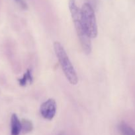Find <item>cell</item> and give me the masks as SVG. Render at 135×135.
I'll return each mask as SVG.
<instances>
[{"mask_svg":"<svg viewBox=\"0 0 135 135\" xmlns=\"http://www.w3.org/2000/svg\"><path fill=\"white\" fill-rule=\"evenodd\" d=\"M40 112L41 115L45 119H52L56 112V103L55 100L50 98L42 103L40 108Z\"/></svg>","mask_w":135,"mask_h":135,"instance_id":"obj_4","label":"cell"},{"mask_svg":"<svg viewBox=\"0 0 135 135\" xmlns=\"http://www.w3.org/2000/svg\"><path fill=\"white\" fill-rule=\"evenodd\" d=\"M21 132V121L16 114H13L11 117V135H19Z\"/></svg>","mask_w":135,"mask_h":135,"instance_id":"obj_5","label":"cell"},{"mask_svg":"<svg viewBox=\"0 0 135 135\" xmlns=\"http://www.w3.org/2000/svg\"><path fill=\"white\" fill-rule=\"evenodd\" d=\"M54 49L56 55L58 59L62 69L69 83L71 84H76L78 82V78L76 72L71 64L66 51L60 43L56 42L54 44Z\"/></svg>","mask_w":135,"mask_h":135,"instance_id":"obj_2","label":"cell"},{"mask_svg":"<svg viewBox=\"0 0 135 135\" xmlns=\"http://www.w3.org/2000/svg\"><path fill=\"white\" fill-rule=\"evenodd\" d=\"M68 6L82 49L86 54H90L91 51V38L85 31L82 21L81 9H79L75 0H69Z\"/></svg>","mask_w":135,"mask_h":135,"instance_id":"obj_1","label":"cell"},{"mask_svg":"<svg viewBox=\"0 0 135 135\" xmlns=\"http://www.w3.org/2000/svg\"><path fill=\"white\" fill-rule=\"evenodd\" d=\"M119 130L122 135H135L134 129L124 121H122L119 125Z\"/></svg>","mask_w":135,"mask_h":135,"instance_id":"obj_6","label":"cell"},{"mask_svg":"<svg viewBox=\"0 0 135 135\" xmlns=\"http://www.w3.org/2000/svg\"><path fill=\"white\" fill-rule=\"evenodd\" d=\"M15 1L21 9H24V10H26L28 9V5L25 0H15Z\"/></svg>","mask_w":135,"mask_h":135,"instance_id":"obj_9","label":"cell"},{"mask_svg":"<svg viewBox=\"0 0 135 135\" xmlns=\"http://www.w3.org/2000/svg\"><path fill=\"white\" fill-rule=\"evenodd\" d=\"M32 81H33V76H32L31 71L29 69H28L26 72L25 73L22 78L19 79V83L22 86H25L28 83H32Z\"/></svg>","mask_w":135,"mask_h":135,"instance_id":"obj_7","label":"cell"},{"mask_svg":"<svg viewBox=\"0 0 135 135\" xmlns=\"http://www.w3.org/2000/svg\"><path fill=\"white\" fill-rule=\"evenodd\" d=\"M33 129V125L30 121L28 119H22L21 121V131L24 134L31 132Z\"/></svg>","mask_w":135,"mask_h":135,"instance_id":"obj_8","label":"cell"},{"mask_svg":"<svg viewBox=\"0 0 135 135\" xmlns=\"http://www.w3.org/2000/svg\"><path fill=\"white\" fill-rule=\"evenodd\" d=\"M82 21L86 34L90 38H94L97 36V25L95 11L89 3H84L81 9Z\"/></svg>","mask_w":135,"mask_h":135,"instance_id":"obj_3","label":"cell"},{"mask_svg":"<svg viewBox=\"0 0 135 135\" xmlns=\"http://www.w3.org/2000/svg\"><path fill=\"white\" fill-rule=\"evenodd\" d=\"M58 135H66V133H64V132H61V133H60Z\"/></svg>","mask_w":135,"mask_h":135,"instance_id":"obj_10","label":"cell"}]
</instances>
